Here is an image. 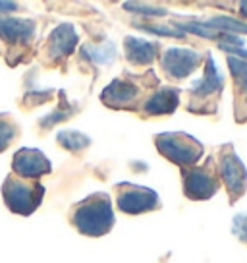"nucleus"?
Here are the masks:
<instances>
[{
	"label": "nucleus",
	"instance_id": "f257e3e1",
	"mask_svg": "<svg viewBox=\"0 0 247 263\" xmlns=\"http://www.w3.org/2000/svg\"><path fill=\"white\" fill-rule=\"evenodd\" d=\"M75 229L87 236H102L114 227L112 201L107 194H93L74 207L72 215Z\"/></svg>",
	"mask_w": 247,
	"mask_h": 263
},
{
	"label": "nucleus",
	"instance_id": "f03ea898",
	"mask_svg": "<svg viewBox=\"0 0 247 263\" xmlns=\"http://www.w3.org/2000/svg\"><path fill=\"white\" fill-rule=\"evenodd\" d=\"M160 155L180 166H193L203 155V143L186 132H164L155 138Z\"/></svg>",
	"mask_w": 247,
	"mask_h": 263
},
{
	"label": "nucleus",
	"instance_id": "7ed1b4c3",
	"mask_svg": "<svg viewBox=\"0 0 247 263\" xmlns=\"http://www.w3.org/2000/svg\"><path fill=\"white\" fill-rule=\"evenodd\" d=\"M2 194H4V201L10 207L12 213L17 215H31L41 205L43 196H45V188L39 182H29L17 180L10 176L8 180L2 186Z\"/></svg>",
	"mask_w": 247,
	"mask_h": 263
},
{
	"label": "nucleus",
	"instance_id": "20e7f679",
	"mask_svg": "<svg viewBox=\"0 0 247 263\" xmlns=\"http://www.w3.org/2000/svg\"><path fill=\"white\" fill-rule=\"evenodd\" d=\"M183 176V192L190 199H209L220 188V178L216 174L214 159H209L207 164L188 166L181 171Z\"/></svg>",
	"mask_w": 247,
	"mask_h": 263
},
{
	"label": "nucleus",
	"instance_id": "39448f33",
	"mask_svg": "<svg viewBox=\"0 0 247 263\" xmlns=\"http://www.w3.org/2000/svg\"><path fill=\"white\" fill-rule=\"evenodd\" d=\"M118 192V207L122 213L128 215H139L149 213L160 207L158 194L153 188L132 184V182H122L116 186Z\"/></svg>",
	"mask_w": 247,
	"mask_h": 263
},
{
	"label": "nucleus",
	"instance_id": "423d86ee",
	"mask_svg": "<svg viewBox=\"0 0 247 263\" xmlns=\"http://www.w3.org/2000/svg\"><path fill=\"white\" fill-rule=\"evenodd\" d=\"M218 171H220L218 178L226 184V190L230 194V201H238L247 190V168L232 147H224L220 151Z\"/></svg>",
	"mask_w": 247,
	"mask_h": 263
},
{
	"label": "nucleus",
	"instance_id": "0eeeda50",
	"mask_svg": "<svg viewBox=\"0 0 247 263\" xmlns=\"http://www.w3.org/2000/svg\"><path fill=\"white\" fill-rule=\"evenodd\" d=\"M203 57L197 50L186 49V47H170L160 57V68L168 78L172 80H183L191 76L199 66Z\"/></svg>",
	"mask_w": 247,
	"mask_h": 263
},
{
	"label": "nucleus",
	"instance_id": "6e6552de",
	"mask_svg": "<svg viewBox=\"0 0 247 263\" xmlns=\"http://www.w3.org/2000/svg\"><path fill=\"white\" fill-rule=\"evenodd\" d=\"M12 166H14V173L24 178H39L52 171L49 159L43 155L39 149L31 147L19 149L12 159Z\"/></svg>",
	"mask_w": 247,
	"mask_h": 263
},
{
	"label": "nucleus",
	"instance_id": "1a4fd4ad",
	"mask_svg": "<svg viewBox=\"0 0 247 263\" xmlns=\"http://www.w3.org/2000/svg\"><path fill=\"white\" fill-rule=\"evenodd\" d=\"M139 97V85L132 83L130 80H123V78H116L108 83L105 91L100 93V99L107 107L112 108H122L128 107L132 101Z\"/></svg>",
	"mask_w": 247,
	"mask_h": 263
},
{
	"label": "nucleus",
	"instance_id": "9d476101",
	"mask_svg": "<svg viewBox=\"0 0 247 263\" xmlns=\"http://www.w3.org/2000/svg\"><path fill=\"white\" fill-rule=\"evenodd\" d=\"M222 85H224V78H222V74H220L216 62H214V58L207 57L203 78L191 85V95H193V99H197V101L213 97V95L222 91Z\"/></svg>",
	"mask_w": 247,
	"mask_h": 263
},
{
	"label": "nucleus",
	"instance_id": "9b49d317",
	"mask_svg": "<svg viewBox=\"0 0 247 263\" xmlns=\"http://www.w3.org/2000/svg\"><path fill=\"white\" fill-rule=\"evenodd\" d=\"M180 105V89L160 87L143 103V112L149 116H160L174 112Z\"/></svg>",
	"mask_w": 247,
	"mask_h": 263
},
{
	"label": "nucleus",
	"instance_id": "f8f14e48",
	"mask_svg": "<svg viewBox=\"0 0 247 263\" xmlns=\"http://www.w3.org/2000/svg\"><path fill=\"white\" fill-rule=\"evenodd\" d=\"M35 35V22L17 17H0V37L10 45L29 43Z\"/></svg>",
	"mask_w": 247,
	"mask_h": 263
},
{
	"label": "nucleus",
	"instance_id": "ddd939ff",
	"mask_svg": "<svg viewBox=\"0 0 247 263\" xmlns=\"http://www.w3.org/2000/svg\"><path fill=\"white\" fill-rule=\"evenodd\" d=\"M77 45V33H75L74 25L62 24L58 25L54 31L50 33L49 39V57L58 60V58H66L72 54Z\"/></svg>",
	"mask_w": 247,
	"mask_h": 263
},
{
	"label": "nucleus",
	"instance_id": "4468645a",
	"mask_svg": "<svg viewBox=\"0 0 247 263\" xmlns=\"http://www.w3.org/2000/svg\"><path fill=\"white\" fill-rule=\"evenodd\" d=\"M126 58L135 66L151 64L158 57V43L139 39V37H126L123 41Z\"/></svg>",
	"mask_w": 247,
	"mask_h": 263
},
{
	"label": "nucleus",
	"instance_id": "2eb2a0df",
	"mask_svg": "<svg viewBox=\"0 0 247 263\" xmlns=\"http://www.w3.org/2000/svg\"><path fill=\"white\" fill-rule=\"evenodd\" d=\"M232 78L236 82V97L238 103H247V60H239L236 57H228Z\"/></svg>",
	"mask_w": 247,
	"mask_h": 263
},
{
	"label": "nucleus",
	"instance_id": "dca6fc26",
	"mask_svg": "<svg viewBox=\"0 0 247 263\" xmlns=\"http://www.w3.org/2000/svg\"><path fill=\"white\" fill-rule=\"evenodd\" d=\"M205 25L216 33H228V35H234V33H247L245 22L236 20V17H230V16L211 17L209 22H205Z\"/></svg>",
	"mask_w": 247,
	"mask_h": 263
},
{
	"label": "nucleus",
	"instance_id": "f3484780",
	"mask_svg": "<svg viewBox=\"0 0 247 263\" xmlns=\"http://www.w3.org/2000/svg\"><path fill=\"white\" fill-rule=\"evenodd\" d=\"M81 54L85 58H89L97 64H110L116 57V49L112 43H105L102 47H97V45H85L81 49Z\"/></svg>",
	"mask_w": 247,
	"mask_h": 263
},
{
	"label": "nucleus",
	"instance_id": "a211bd4d",
	"mask_svg": "<svg viewBox=\"0 0 247 263\" xmlns=\"http://www.w3.org/2000/svg\"><path fill=\"white\" fill-rule=\"evenodd\" d=\"M56 140H58V143L64 149H68V151H81V149H85L91 143L89 136H85V134L75 132V130L60 132L56 136Z\"/></svg>",
	"mask_w": 247,
	"mask_h": 263
},
{
	"label": "nucleus",
	"instance_id": "6ab92c4d",
	"mask_svg": "<svg viewBox=\"0 0 247 263\" xmlns=\"http://www.w3.org/2000/svg\"><path fill=\"white\" fill-rule=\"evenodd\" d=\"M16 132V124L12 122L10 116H0V151H4L14 141Z\"/></svg>",
	"mask_w": 247,
	"mask_h": 263
},
{
	"label": "nucleus",
	"instance_id": "aec40b11",
	"mask_svg": "<svg viewBox=\"0 0 247 263\" xmlns=\"http://www.w3.org/2000/svg\"><path fill=\"white\" fill-rule=\"evenodd\" d=\"M133 27H137L141 31H147V33H155V35H162V37H178L181 39L183 33L176 27V25H151V24H133Z\"/></svg>",
	"mask_w": 247,
	"mask_h": 263
},
{
	"label": "nucleus",
	"instance_id": "412c9836",
	"mask_svg": "<svg viewBox=\"0 0 247 263\" xmlns=\"http://www.w3.org/2000/svg\"><path fill=\"white\" fill-rule=\"evenodd\" d=\"M123 8L128 12H133V14H141V16H149V17H160L166 16L168 10L158 8V6H147V4H137V2H126Z\"/></svg>",
	"mask_w": 247,
	"mask_h": 263
},
{
	"label": "nucleus",
	"instance_id": "4be33fe9",
	"mask_svg": "<svg viewBox=\"0 0 247 263\" xmlns=\"http://www.w3.org/2000/svg\"><path fill=\"white\" fill-rule=\"evenodd\" d=\"M232 232L241 242H247V213H239L234 217V221H232Z\"/></svg>",
	"mask_w": 247,
	"mask_h": 263
},
{
	"label": "nucleus",
	"instance_id": "5701e85b",
	"mask_svg": "<svg viewBox=\"0 0 247 263\" xmlns=\"http://www.w3.org/2000/svg\"><path fill=\"white\" fill-rule=\"evenodd\" d=\"M220 49L230 52V57H239V60H247V50H243L241 47H230V45H220Z\"/></svg>",
	"mask_w": 247,
	"mask_h": 263
},
{
	"label": "nucleus",
	"instance_id": "b1692460",
	"mask_svg": "<svg viewBox=\"0 0 247 263\" xmlns=\"http://www.w3.org/2000/svg\"><path fill=\"white\" fill-rule=\"evenodd\" d=\"M17 8L16 2H0V14H4V12H14Z\"/></svg>",
	"mask_w": 247,
	"mask_h": 263
},
{
	"label": "nucleus",
	"instance_id": "393cba45",
	"mask_svg": "<svg viewBox=\"0 0 247 263\" xmlns=\"http://www.w3.org/2000/svg\"><path fill=\"white\" fill-rule=\"evenodd\" d=\"M239 10H241L243 16H247V2H241V4H239Z\"/></svg>",
	"mask_w": 247,
	"mask_h": 263
}]
</instances>
